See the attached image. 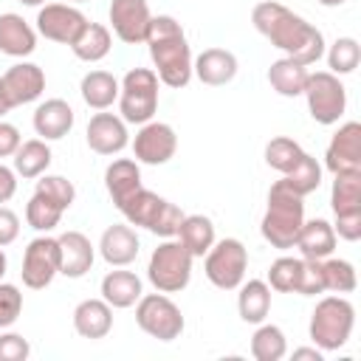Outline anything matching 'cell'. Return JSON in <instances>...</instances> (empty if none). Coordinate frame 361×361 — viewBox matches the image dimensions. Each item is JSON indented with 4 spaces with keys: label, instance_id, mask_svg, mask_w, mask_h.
<instances>
[{
    "label": "cell",
    "instance_id": "cell-1",
    "mask_svg": "<svg viewBox=\"0 0 361 361\" xmlns=\"http://www.w3.org/2000/svg\"><path fill=\"white\" fill-rule=\"evenodd\" d=\"M254 28L285 56L302 62V65H316L324 56V37L322 31L307 23L305 17L293 14L288 6L276 0H262L251 11Z\"/></svg>",
    "mask_w": 361,
    "mask_h": 361
},
{
    "label": "cell",
    "instance_id": "cell-2",
    "mask_svg": "<svg viewBox=\"0 0 361 361\" xmlns=\"http://www.w3.org/2000/svg\"><path fill=\"white\" fill-rule=\"evenodd\" d=\"M144 42L149 48V59L155 65L152 71L158 73L161 85L180 90L192 82V48L180 23L172 14L152 17Z\"/></svg>",
    "mask_w": 361,
    "mask_h": 361
},
{
    "label": "cell",
    "instance_id": "cell-3",
    "mask_svg": "<svg viewBox=\"0 0 361 361\" xmlns=\"http://www.w3.org/2000/svg\"><path fill=\"white\" fill-rule=\"evenodd\" d=\"M302 223H305V197L296 195L290 186H285V180H276L268 189V209L259 223L262 240L279 251L293 248Z\"/></svg>",
    "mask_w": 361,
    "mask_h": 361
},
{
    "label": "cell",
    "instance_id": "cell-4",
    "mask_svg": "<svg viewBox=\"0 0 361 361\" xmlns=\"http://www.w3.org/2000/svg\"><path fill=\"white\" fill-rule=\"evenodd\" d=\"M353 327H355V307L347 296L336 293L316 302L310 313L307 336L322 353H336L350 341Z\"/></svg>",
    "mask_w": 361,
    "mask_h": 361
},
{
    "label": "cell",
    "instance_id": "cell-5",
    "mask_svg": "<svg viewBox=\"0 0 361 361\" xmlns=\"http://www.w3.org/2000/svg\"><path fill=\"white\" fill-rule=\"evenodd\" d=\"M121 214H124V220L130 223V226H135V228H147L149 234H155V237H175V231H178V226H180V220H183V212H180V206H175L172 200H166V197H161V195H155V192H149V189H135L124 203H118L116 206Z\"/></svg>",
    "mask_w": 361,
    "mask_h": 361
},
{
    "label": "cell",
    "instance_id": "cell-6",
    "mask_svg": "<svg viewBox=\"0 0 361 361\" xmlns=\"http://www.w3.org/2000/svg\"><path fill=\"white\" fill-rule=\"evenodd\" d=\"M161 79L152 68H130L118 82V113L127 124H147L158 110Z\"/></svg>",
    "mask_w": 361,
    "mask_h": 361
},
{
    "label": "cell",
    "instance_id": "cell-7",
    "mask_svg": "<svg viewBox=\"0 0 361 361\" xmlns=\"http://www.w3.org/2000/svg\"><path fill=\"white\" fill-rule=\"evenodd\" d=\"M192 262L195 257L172 237H166L147 262V279L161 293H180L192 279Z\"/></svg>",
    "mask_w": 361,
    "mask_h": 361
},
{
    "label": "cell",
    "instance_id": "cell-8",
    "mask_svg": "<svg viewBox=\"0 0 361 361\" xmlns=\"http://www.w3.org/2000/svg\"><path fill=\"white\" fill-rule=\"evenodd\" d=\"M248 271V248L237 237L214 240V245L203 254V274L220 290H237Z\"/></svg>",
    "mask_w": 361,
    "mask_h": 361
},
{
    "label": "cell",
    "instance_id": "cell-9",
    "mask_svg": "<svg viewBox=\"0 0 361 361\" xmlns=\"http://www.w3.org/2000/svg\"><path fill=\"white\" fill-rule=\"evenodd\" d=\"M135 324L158 341H175L180 338L186 319L180 313V307L161 290L155 293H141V299L135 302Z\"/></svg>",
    "mask_w": 361,
    "mask_h": 361
},
{
    "label": "cell",
    "instance_id": "cell-10",
    "mask_svg": "<svg viewBox=\"0 0 361 361\" xmlns=\"http://www.w3.org/2000/svg\"><path fill=\"white\" fill-rule=\"evenodd\" d=\"M302 96L307 99V110H310L313 121L324 124V127L336 124L347 110V90H344L341 79L330 71L310 73L307 82H305Z\"/></svg>",
    "mask_w": 361,
    "mask_h": 361
},
{
    "label": "cell",
    "instance_id": "cell-11",
    "mask_svg": "<svg viewBox=\"0 0 361 361\" xmlns=\"http://www.w3.org/2000/svg\"><path fill=\"white\" fill-rule=\"evenodd\" d=\"M59 274V243L56 237L39 234L25 245L23 254V285L31 290H42L54 282V276Z\"/></svg>",
    "mask_w": 361,
    "mask_h": 361
},
{
    "label": "cell",
    "instance_id": "cell-12",
    "mask_svg": "<svg viewBox=\"0 0 361 361\" xmlns=\"http://www.w3.org/2000/svg\"><path fill=\"white\" fill-rule=\"evenodd\" d=\"M85 25L87 17L71 3H45L37 11V34L59 45H71Z\"/></svg>",
    "mask_w": 361,
    "mask_h": 361
},
{
    "label": "cell",
    "instance_id": "cell-13",
    "mask_svg": "<svg viewBox=\"0 0 361 361\" xmlns=\"http://www.w3.org/2000/svg\"><path fill=\"white\" fill-rule=\"evenodd\" d=\"M175 152H178V135L166 121H147L133 138V155L138 164L161 166L172 161Z\"/></svg>",
    "mask_w": 361,
    "mask_h": 361
},
{
    "label": "cell",
    "instance_id": "cell-14",
    "mask_svg": "<svg viewBox=\"0 0 361 361\" xmlns=\"http://www.w3.org/2000/svg\"><path fill=\"white\" fill-rule=\"evenodd\" d=\"M107 17H110L113 34L124 45H138L147 39V31L152 23V11L147 0H110Z\"/></svg>",
    "mask_w": 361,
    "mask_h": 361
},
{
    "label": "cell",
    "instance_id": "cell-15",
    "mask_svg": "<svg viewBox=\"0 0 361 361\" xmlns=\"http://www.w3.org/2000/svg\"><path fill=\"white\" fill-rule=\"evenodd\" d=\"M85 138H87V147L96 152V155H118L127 144H130V133H127V121L116 113H93L90 121H87V130H85Z\"/></svg>",
    "mask_w": 361,
    "mask_h": 361
},
{
    "label": "cell",
    "instance_id": "cell-16",
    "mask_svg": "<svg viewBox=\"0 0 361 361\" xmlns=\"http://www.w3.org/2000/svg\"><path fill=\"white\" fill-rule=\"evenodd\" d=\"M324 166L336 172H361V124L358 121H344L324 152Z\"/></svg>",
    "mask_w": 361,
    "mask_h": 361
},
{
    "label": "cell",
    "instance_id": "cell-17",
    "mask_svg": "<svg viewBox=\"0 0 361 361\" xmlns=\"http://www.w3.org/2000/svg\"><path fill=\"white\" fill-rule=\"evenodd\" d=\"M3 87H6V96L14 107L20 104H31L37 102L42 93H45V71L34 62H17L11 65L3 76H0Z\"/></svg>",
    "mask_w": 361,
    "mask_h": 361
},
{
    "label": "cell",
    "instance_id": "cell-18",
    "mask_svg": "<svg viewBox=\"0 0 361 361\" xmlns=\"http://www.w3.org/2000/svg\"><path fill=\"white\" fill-rule=\"evenodd\" d=\"M138 248H141V243H138V234L130 223H113L102 231L99 254L113 268H127L130 262H135Z\"/></svg>",
    "mask_w": 361,
    "mask_h": 361
},
{
    "label": "cell",
    "instance_id": "cell-19",
    "mask_svg": "<svg viewBox=\"0 0 361 361\" xmlns=\"http://www.w3.org/2000/svg\"><path fill=\"white\" fill-rule=\"evenodd\" d=\"M73 107L65 102V99H45L37 104L34 116H31V124H34V133L42 138V141H59L65 138L71 130H73Z\"/></svg>",
    "mask_w": 361,
    "mask_h": 361
},
{
    "label": "cell",
    "instance_id": "cell-20",
    "mask_svg": "<svg viewBox=\"0 0 361 361\" xmlns=\"http://www.w3.org/2000/svg\"><path fill=\"white\" fill-rule=\"evenodd\" d=\"M59 243V274L68 279H82L96 259L93 243L82 231H65L56 237Z\"/></svg>",
    "mask_w": 361,
    "mask_h": 361
},
{
    "label": "cell",
    "instance_id": "cell-21",
    "mask_svg": "<svg viewBox=\"0 0 361 361\" xmlns=\"http://www.w3.org/2000/svg\"><path fill=\"white\" fill-rule=\"evenodd\" d=\"M237 56L226 48H206L192 59V76H197L209 87L228 85L237 76Z\"/></svg>",
    "mask_w": 361,
    "mask_h": 361
},
{
    "label": "cell",
    "instance_id": "cell-22",
    "mask_svg": "<svg viewBox=\"0 0 361 361\" xmlns=\"http://www.w3.org/2000/svg\"><path fill=\"white\" fill-rule=\"evenodd\" d=\"M37 48V28L28 25V20H23V14L6 11L0 14V54L23 59L31 56Z\"/></svg>",
    "mask_w": 361,
    "mask_h": 361
},
{
    "label": "cell",
    "instance_id": "cell-23",
    "mask_svg": "<svg viewBox=\"0 0 361 361\" xmlns=\"http://www.w3.org/2000/svg\"><path fill=\"white\" fill-rule=\"evenodd\" d=\"M73 330L82 338L99 341L113 330V307L99 296V299H82L73 307Z\"/></svg>",
    "mask_w": 361,
    "mask_h": 361
},
{
    "label": "cell",
    "instance_id": "cell-24",
    "mask_svg": "<svg viewBox=\"0 0 361 361\" xmlns=\"http://www.w3.org/2000/svg\"><path fill=\"white\" fill-rule=\"evenodd\" d=\"M336 231H333V223L316 217V220H305L299 234H296V248L302 251L305 259H327L333 251H336Z\"/></svg>",
    "mask_w": 361,
    "mask_h": 361
},
{
    "label": "cell",
    "instance_id": "cell-25",
    "mask_svg": "<svg viewBox=\"0 0 361 361\" xmlns=\"http://www.w3.org/2000/svg\"><path fill=\"white\" fill-rule=\"evenodd\" d=\"M99 290H102V299H104L110 307L124 310V307H133V305L141 299L144 285H141V279H138L133 271L116 268V271L104 274V279H102Z\"/></svg>",
    "mask_w": 361,
    "mask_h": 361
},
{
    "label": "cell",
    "instance_id": "cell-26",
    "mask_svg": "<svg viewBox=\"0 0 361 361\" xmlns=\"http://www.w3.org/2000/svg\"><path fill=\"white\" fill-rule=\"evenodd\" d=\"M104 189L110 200L118 206L124 203L135 189H141V166L133 158H116L104 169Z\"/></svg>",
    "mask_w": 361,
    "mask_h": 361
},
{
    "label": "cell",
    "instance_id": "cell-27",
    "mask_svg": "<svg viewBox=\"0 0 361 361\" xmlns=\"http://www.w3.org/2000/svg\"><path fill=\"white\" fill-rule=\"evenodd\" d=\"M237 313L245 324H259L271 313V288L265 279H243L237 288Z\"/></svg>",
    "mask_w": 361,
    "mask_h": 361
},
{
    "label": "cell",
    "instance_id": "cell-28",
    "mask_svg": "<svg viewBox=\"0 0 361 361\" xmlns=\"http://www.w3.org/2000/svg\"><path fill=\"white\" fill-rule=\"evenodd\" d=\"M333 217H358L361 214V172H336L330 186Z\"/></svg>",
    "mask_w": 361,
    "mask_h": 361
},
{
    "label": "cell",
    "instance_id": "cell-29",
    "mask_svg": "<svg viewBox=\"0 0 361 361\" xmlns=\"http://www.w3.org/2000/svg\"><path fill=\"white\" fill-rule=\"evenodd\" d=\"M79 93L90 110H107L118 102V79L110 71H87L79 82Z\"/></svg>",
    "mask_w": 361,
    "mask_h": 361
},
{
    "label": "cell",
    "instance_id": "cell-30",
    "mask_svg": "<svg viewBox=\"0 0 361 361\" xmlns=\"http://www.w3.org/2000/svg\"><path fill=\"white\" fill-rule=\"evenodd\" d=\"M175 237H178V243H180L192 257H203V254L214 245V240H217L214 223H212V217H206V214H183V220H180V226H178V231H175Z\"/></svg>",
    "mask_w": 361,
    "mask_h": 361
},
{
    "label": "cell",
    "instance_id": "cell-31",
    "mask_svg": "<svg viewBox=\"0 0 361 361\" xmlns=\"http://www.w3.org/2000/svg\"><path fill=\"white\" fill-rule=\"evenodd\" d=\"M307 76H310L307 65H302V62H296V59H290V56H282V59L271 62V68H268V82H271V87H274L279 96H285V99L302 96Z\"/></svg>",
    "mask_w": 361,
    "mask_h": 361
},
{
    "label": "cell",
    "instance_id": "cell-32",
    "mask_svg": "<svg viewBox=\"0 0 361 361\" xmlns=\"http://www.w3.org/2000/svg\"><path fill=\"white\" fill-rule=\"evenodd\" d=\"M68 48H71L73 56L82 59V62H99V59H104V56L110 54V48H113L110 28L102 25V23H90V20H87V25L79 31V37H76Z\"/></svg>",
    "mask_w": 361,
    "mask_h": 361
},
{
    "label": "cell",
    "instance_id": "cell-33",
    "mask_svg": "<svg viewBox=\"0 0 361 361\" xmlns=\"http://www.w3.org/2000/svg\"><path fill=\"white\" fill-rule=\"evenodd\" d=\"M51 158H54V155H51L48 141H42V138H28V141H23L20 149L14 152V172H17L20 178H25V180H34V178H39V175L48 172Z\"/></svg>",
    "mask_w": 361,
    "mask_h": 361
},
{
    "label": "cell",
    "instance_id": "cell-34",
    "mask_svg": "<svg viewBox=\"0 0 361 361\" xmlns=\"http://www.w3.org/2000/svg\"><path fill=\"white\" fill-rule=\"evenodd\" d=\"M251 355L257 361H282L288 355V338H285L282 327L259 322L251 336Z\"/></svg>",
    "mask_w": 361,
    "mask_h": 361
},
{
    "label": "cell",
    "instance_id": "cell-35",
    "mask_svg": "<svg viewBox=\"0 0 361 361\" xmlns=\"http://www.w3.org/2000/svg\"><path fill=\"white\" fill-rule=\"evenodd\" d=\"M305 274V257H279L268 268V288L276 293H299Z\"/></svg>",
    "mask_w": 361,
    "mask_h": 361
},
{
    "label": "cell",
    "instance_id": "cell-36",
    "mask_svg": "<svg viewBox=\"0 0 361 361\" xmlns=\"http://www.w3.org/2000/svg\"><path fill=\"white\" fill-rule=\"evenodd\" d=\"M305 155L307 152L299 147V141H293L288 135H276V138H271L265 144V164L271 169H276L279 175H290L302 164Z\"/></svg>",
    "mask_w": 361,
    "mask_h": 361
},
{
    "label": "cell",
    "instance_id": "cell-37",
    "mask_svg": "<svg viewBox=\"0 0 361 361\" xmlns=\"http://www.w3.org/2000/svg\"><path fill=\"white\" fill-rule=\"evenodd\" d=\"M322 279H324V290H330V293H353L358 288L355 265L350 259H341L333 254L327 259H322Z\"/></svg>",
    "mask_w": 361,
    "mask_h": 361
},
{
    "label": "cell",
    "instance_id": "cell-38",
    "mask_svg": "<svg viewBox=\"0 0 361 361\" xmlns=\"http://www.w3.org/2000/svg\"><path fill=\"white\" fill-rule=\"evenodd\" d=\"M62 214H65V209L56 206V203H54L51 197H45L42 192H34L31 200H28V206H25V223H28L34 231H39V234H48L51 228H56L59 220H62Z\"/></svg>",
    "mask_w": 361,
    "mask_h": 361
},
{
    "label": "cell",
    "instance_id": "cell-39",
    "mask_svg": "<svg viewBox=\"0 0 361 361\" xmlns=\"http://www.w3.org/2000/svg\"><path fill=\"white\" fill-rule=\"evenodd\" d=\"M361 62V45L355 37H338L327 51V68L336 76H347Z\"/></svg>",
    "mask_w": 361,
    "mask_h": 361
},
{
    "label": "cell",
    "instance_id": "cell-40",
    "mask_svg": "<svg viewBox=\"0 0 361 361\" xmlns=\"http://www.w3.org/2000/svg\"><path fill=\"white\" fill-rule=\"evenodd\" d=\"M282 180H285V186H290L296 195L307 197L310 192H316V189L322 186V166H319V161L307 152V155L302 158V164H299L290 175H282Z\"/></svg>",
    "mask_w": 361,
    "mask_h": 361
},
{
    "label": "cell",
    "instance_id": "cell-41",
    "mask_svg": "<svg viewBox=\"0 0 361 361\" xmlns=\"http://www.w3.org/2000/svg\"><path fill=\"white\" fill-rule=\"evenodd\" d=\"M34 192H42L45 197H51L56 206H62L65 212L73 206V200H76V186L65 178V175H39V180H37V189Z\"/></svg>",
    "mask_w": 361,
    "mask_h": 361
},
{
    "label": "cell",
    "instance_id": "cell-42",
    "mask_svg": "<svg viewBox=\"0 0 361 361\" xmlns=\"http://www.w3.org/2000/svg\"><path fill=\"white\" fill-rule=\"evenodd\" d=\"M23 313V290L0 279V330H8Z\"/></svg>",
    "mask_w": 361,
    "mask_h": 361
},
{
    "label": "cell",
    "instance_id": "cell-43",
    "mask_svg": "<svg viewBox=\"0 0 361 361\" xmlns=\"http://www.w3.org/2000/svg\"><path fill=\"white\" fill-rule=\"evenodd\" d=\"M31 355V344L20 333H0V361H25Z\"/></svg>",
    "mask_w": 361,
    "mask_h": 361
},
{
    "label": "cell",
    "instance_id": "cell-44",
    "mask_svg": "<svg viewBox=\"0 0 361 361\" xmlns=\"http://www.w3.org/2000/svg\"><path fill=\"white\" fill-rule=\"evenodd\" d=\"M324 293V279H322V259H305V274L299 285V296H316Z\"/></svg>",
    "mask_w": 361,
    "mask_h": 361
},
{
    "label": "cell",
    "instance_id": "cell-45",
    "mask_svg": "<svg viewBox=\"0 0 361 361\" xmlns=\"http://www.w3.org/2000/svg\"><path fill=\"white\" fill-rule=\"evenodd\" d=\"M20 237V217L17 212H11L8 206L0 203V245H11Z\"/></svg>",
    "mask_w": 361,
    "mask_h": 361
},
{
    "label": "cell",
    "instance_id": "cell-46",
    "mask_svg": "<svg viewBox=\"0 0 361 361\" xmlns=\"http://www.w3.org/2000/svg\"><path fill=\"white\" fill-rule=\"evenodd\" d=\"M20 144H23L20 130L14 124H8V121L0 118V158H14V152L20 149Z\"/></svg>",
    "mask_w": 361,
    "mask_h": 361
},
{
    "label": "cell",
    "instance_id": "cell-47",
    "mask_svg": "<svg viewBox=\"0 0 361 361\" xmlns=\"http://www.w3.org/2000/svg\"><path fill=\"white\" fill-rule=\"evenodd\" d=\"M17 192V172L0 164V203H8Z\"/></svg>",
    "mask_w": 361,
    "mask_h": 361
},
{
    "label": "cell",
    "instance_id": "cell-48",
    "mask_svg": "<svg viewBox=\"0 0 361 361\" xmlns=\"http://www.w3.org/2000/svg\"><path fill=\"white\" fill-rule=\"evenodd\" d=\"M293 361H324V353L313 344V347H299L293 350Z\"/></svg>",
    "mask_w": 361,
    "mask_h": 361
},
{
    "label": "cell",
    "instance_id": "cell-49",
    "mask_svg": "<svg viewBox=\"0 0 361 361\" xmlns=\"http://www.w3.org/2000/svg\"><path fill=\"white\" fill-rule=\"evenodd\" d=\"M11 102H8V96H6V87H3V82H0V118L6 116V113H11Z\"/></svg>",
    "mask_w": 361,
    "mask_h": 361
},
{
    "label": "cell",
    "instance_id": "cell-50",
    "mask_svg": "<svg viewBox=\"0 0 361 361\" xmlns=\"http://www.w3.org/2000/svg\"><path fill=\"white\" fill-rule=\"evenodd\" d=\"M319 6H324V8H338V6H344L347 0H316Z\"/></svg>",
    "mask_w": 361,
    "mask_h": 361
},
{
    "label": "cell",
    "instance_id": "cell-51",
    "mask_svg": "<svg viewBox=\"0 0 361 361\" xmlns=\"http://www.w3.org/2000/svg\"><path fill=\"white\" fill-rule=\"evenodd\" d=\"M6 268H8V259H6V251H3V245H0V279L6 276Z\"/></svg>",
    "mask_w": 361,
    "mask_h": 361
},
{
    "label": "cell",
    "instance_id": "cell-52",
    "mask_svg": "<svg viewBox=\"0 0 361 361\" xmlns=\"http://www.w3.org/2000/svg\"><path fill=\"white\" fill-rule=\"evenodd\" d=\"M17 3H23V6H31V8H39V6H45L48 0H17Z\"/></svg>",
    "mask_w": 361,
    "mask_h": 361
},
{
    "label": "cell",
    "instance_id": "cell-53",
    "mask_svg": "<svg viewBox=\"0 0 361 361\" xmlns=\"http://www.w3.org/2000/svg\"><path fill=\"white\" fill-rule=\"evenodd\" d=\"M68 3H87V0H68Z\"/></svg>",
    "mask_w": 361,
    "mask_h": 361
}]
</instances>
